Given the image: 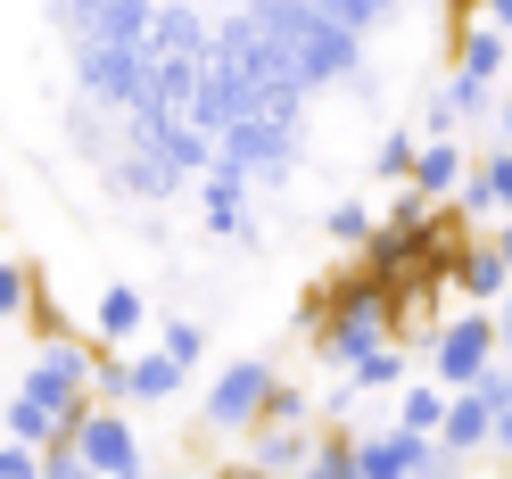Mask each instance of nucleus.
<instances>
[{"instance_id":"nucleus-37","label":"nucleus","mask_w":512,"mask_h":479,"mask_svg":"<svg viewBox=\"0 0 512 479\" xmlns=\"http://www.w3.org/2000/svg\"><path fill=\"white\" fill-rule=\"evenodd\" d=\"M496 455H504V463H512V405H504V413H496Z\"/></svg>"},{"instance_id":"nucleus-5","label":"nucleus","mask_w":512,"mask_h":479,"mask_svg":"<svg viewBox=\"0 0 512 479\" xmlns=\"http://www.w3.org/2000/svg\"><path fill=\"white\" fill-rule=\"evenodd\" d=\"M223 149V166H240L256 190H273V182H290L298 174V157H306V116H240V124H223L215 133Z\"/></svg>"},{"instance_id":"nucleus-17","label":"nucleus","mask_w":512,"mask_h":479,"mask_svg":"<svg viewBox=\"0 0 512 479\" xmlns=\"http://www.w3.org/2000/svg\"><path fill=\"white\" fill-rule=\"evenodd\" d=\"M141 331H149V298L133 290V281H108L100 306H91V339L100 347H133Z\"/></svg>"},{"instance_id":"nucleus-11","label":"nucleus","mask_w":512,"mask_h":479,"mask_svg":"<svg viewBox=\"0 0 512 479\" xmlns=\"http://www.w3.org/2000/svg\"><path fill=\"white\" fill-rule=\"evenodd\" d=\"M182 380H190V364L174 356L166 339L157 347H124V405H174Z\"/></svg>"},{"instance_id":"nucleus-19","label":"nucleus","mask_w":512,"mask_h":479,"mask_svg":"<svg viewBox=\"0 0 512 479\" xmlns=\"http://www.w3.org/2000/svg\"><path fill=\"white\" fill-rule=\"evenodd\" d=\"M0 430H9V438L50 446V438H67V413H58V405H42L34 389H9V397H0Z\"/></svg>"},{"instance_id":"nucleus-3","label":"nucleus","mask_w":512,"mask_h":479,"mask_svg":"<svg viewBox=\"0 0 512 479\" xmlns=\"http://www.w3.org/2000/svg\"><path fill=\"white\" fill-rule=\"evenodd\" d=\"M75 83H83V100H100L108 116H133V108H149V42L75 34Z\"/></svg>"},{"instance_id":"nucleus-18","label":"nucleus","mask_w":512,"mask_h":479,"mask_svg":"<svg viewBox=\"0 0 512 479\" xmlns=\"http://www.w3.org/2000/svg\"><path fill=\"white\" fill-rule=\"evenodd\" d=\"M504 58H512V34H504L496 17H471L463 34H455V67L479 75V83H504Z\"/></svg>"},{"instance_id":"nucleus-31","label":"nucleus","mask_w":512,"mask_h":479,"mask_svg":"<svg viewBox=\"0 0 512 479\" xmlns=\"http://www.w3.org/2000/svg\"><path fill=\"white\" fill-rule=\"evenodd\" d=\"M422 133H463V108H455V83H438L422 100Z\"/></svg>"},{"instance_id":"nucleus-24","label":"nucleus","mask_w":512,"mask_h":479,"mask_svg":"<svg viewBox=\"0 0 512 479\" xmlns=\"http://www.w3.org/2000/svg\"><path fill=\"white\" fill-rule=\"evenodd\" d=\"M42 298V273L34 265H17V257H0V323H25Z\"/></svg>"},{"instance_id":"nucleus-23","label":"nucleus","mask_w":512,"mask_h":479,"mask_svg":"<svg viewBox=\"0 0 512 479\" xmlns=\"http://www.w3.org/2000/svg\"><path fill=\"white\" fill-rule=\"evenodd\" d=\"M413 157H422V124H397V133H380L372 174H380V182H413Z\"/></svg>"},{"instance_id":"nucleus-14","label":"nucleus","mask_w":512,"mask_h":479,"mask_svg":"<svg viewBox=\"0 0 512 479\" xmlns=\"http://www.w3.org/2000/svg\"><path fill=\"white\" fill-rule=\"evenodd\" d=\"M149 58H215V25H207L199 9H190V0H157Z\"/></svg>"},{"instance_id":"nucleus-26","label":"nucleus","mask_w":512,"mask_h":479,"mask_svg":"<svg viewBox=\"0 0 512 479\" xmlns=\"http://www.w3.org/2000/svg\"><path fill=\"white\" fill-rule=\"evenodd\" d=\"M339 25H356V34H380V25H397V0H323Z\"/></svg>"},{"instance_id":"nucleus-29","label":"nucleus","mask_w":512,"mask_h":479,"mask_svg":"<svg viewBox=\"0 0 512 479\" xmlns=\"http://www.w3.org/2000/svg\"><path fill=\"white\" fill-rule=\"evenodd\" d=\"M479 174H488V190H496V207L512 215V141H496V149H479Z\"/></svg>"},{"instance_id":"nucleus-4","label":"nucleus","mask_w":512,"mask_h":479,"mask_svg":"<svg viewBox=\"0 0 512 479\" xmlns=\"http://www.w3.org/2000/svg\"><path fill=\"white\" fill-rule=\"evenodd\" d=\"M273 380H281L273 356H223L215 380L199 389V422L215 438H248L256 422H265V405H273Z\"/></svg>"},{"instance_id":"nucleus-30","label":"nucleus","mask_w":512,"mask_h":479,"mask_svg":"<svg viewBox=\"0 0 512 479\" xmlns=\"http://www.w3.org/2000/svg\"><path fill=\"white\" fill-rule=\"evenodd\" d=\"M42 471V446L34 438H9V430H0V479H34Z\"/></svg>"},{"instance_id":"nucleus-39","label":"nucleus","mask_w":512,"mask_h":479,"mask_svg":"<svg viewBox=\"0 0 512 479\" xmlns=\"http://www.w3.org/2000/svg\"><path fill=\"white\" fill-rule=\"evenodd\" d=\"M496 141H512V100H496Z\"/></svg>"},{"instance_id":"nucleus-6","label":"nucleus","mask_w":512,"mask_h":479,"mask_svg":"<svg viewBox=\"0 0 512 479\" xmlns=\"http://www.w3.org/2000/svg\"><path fill=\"white\" fill-rule=\"evenodd\" d=\"M504 356V331H496V306H471L446 314V323L430 331V380H446V389H471V380H488Z\"/></svg>"},{"instance_id":"nucleus-20","label":"nucleus","mask_w":512,"mask_h":479,"mask_svg":"<svg viewBox=\"0 0 512 479\" xmlns=\"http://www.w3.org/2000/svg\"><path fill=\"white\" fill-rule=\"evenodd\" d=\"M149 25H157V0H108L91 25H75V34H116V42H149Z\"/></svg>"},{"instance_id":"nucleus-28","label":"nucleus","mask_w":512,"mask_h":479,"mask_svg":"<svg viewBox=\"0 0 512 479\" xmlns=\"http://www.w3.org/2000/svg\"><path fill=\"white\" fill-rule=\"evenodd\" d=\"M67 133H75V149H91V157H116L108 133H100V100H75V108H67Z\"/></svg>"},{"instance_id":"nucleus-21","label":"nucleus","mask_w":512,"mask_h":479,"mask_svg":"<svg viewBox=\"0 0 512 479\" xmlns=\"http://www.w3.org/2000/svg\"><path fill=\"white\" fill-rule=\"evenodd\" d=\"M306 471H314V479H356V422H323Z\"/></svg>"},{"instance_id":"nucleus-33","label":"nucleus","mask_w":512,"mask_h":479,"mask_svg":"<svg viewBox=\"0 0 512 479\" xmlns=\"http://www.w3.org/2000/svg\"><path fill=\"white\" fill-rule=\"evenodd\" d=\"M91 389L108 405H124V347H100V372H91Z\"/></svg>"},{"instance_id":"nucleus-10","label":"nucleus","mask_w":512,"mask_h":479,"mask_svg":"<svg viewBox=\"0 0 512 479\" xmlns=\"http://www.w3.org/2000/svg\"><path fill=\"white\" fill-rule=\"evenodd\" d=\"M496 413H504V397L488 389V380H471V389H455V397H446V422H438L446 455H455V463H471L479 446H496Z\"/></svg>"},{"instance_id":"nucleus-8","label":"nucleus","mask_w":512,"mask_h":479,"mask_svg":"<svg viewBox=\"0 0 512 479\" xmlns=\"http://www.w3.org/2000/svg\"><path fill=\"white\" fill-rule=\"evenodd\" d=\"M248 199H256V182H248L240 166H223V157L199 174V215H207V232H215V240H256Z\"/></svg>"},{"instance_id":"nucleus-1","label":"nucleus","mask_w":512,"mask_h":479,"mask_svg":"<svg viewBox=\"0 0 512 479\" xmlns=\"http://www.w3.org/2000/svg\"><path fill=\"white\" fill-rule=\"evenodd\" d=\"M256 17H265V34L281 42L306 67V83L314 91H331V83H356V91H372V67H364V34L356 25H339L323 0H248Z\"/></svg>"},{"instance_id":"nucleus-2","label":"nucleus","mask_w":512,"mask_h":479,"mask_svg":"<svg viewBox=\"0 0 512 479\" xmlns=\"http://www.w3.org/2000/svg\"><path fill=\"white\" fill-rule=\"evenodd\" d=\"M91 372H100V339H75V331H42L34 347H25V364H17V389H34L42 405H58V413H67V430L83 422V413H91V397H100V389H91Z\"/></svg>"},{"instance_id":"nucleus-38","label":"nucleus","mask_w":512,"mask_h":479,"mask_svg":"<svg viewBox=\"0 0 512 479\" xmlns=\"http://www.w3.org/2000/svg\"><path fill=\"white\" fill-rule=\"evenodd\" d=\"M496 331H504V356H512V290L496 298Z\"/></svg>"},{"instance_id":"nucleus-34","label":"nucleus","mask_w":512,"mask_h":479,"mask_svg":"<svg viewBox=\"0 0 512 479\" xmlns=\"http://www.w3.org/2000/svg\"><path fill=\"white\" fill-rule=\"evenodd\" d=\"M100 9H108V0H58V17H67V25H91Z\"/></svg>"},{"instance_id":"nucleus-27","label":"nucleus","mask_w":512,"mask_h":479,"mask_svg":"<svg viewBox=\"0 0 512 479\" xmlns=\"http://www.w3.org/2000/svg\"><path fill=\"white\" fill-rule=\"evenodd\" d=\"M157 339H166V347H174V356H182L190 372H199V356H207V331H199V323H190V314H166V323H157Z\"/></svg>"},{"instance_id":"nucleus-12","label":"nucleus","mask_w":512,"mask_h":479,"mask_svg":"<svg viewBox=\"0 0 512 479\" xmlns=\"http://www.w3.org/2000/svg\"><path fill=\"white\" fill-rule=\"evenodd\" d=\"M190 116H199L207 133H223V124L256 116V83L232 67V58H207V75H199V100H190Z\"/></svg>"},{"instance_id":"nucleus-9","label":"nucleus","mask_w":512,"mask_h":479,"mask_svg":"<svg viewBox=\"0 0 512 479\" xmlns=\"http://www.w3.org/2000/svg\"><path fill=\"white\" fill-rule=\"evenodd\" d=\"M108 174H116V190H124V199H174V190L190 182V174H182V166H174V157L157 149L149 133H124V141H116V166H108Z\"/></svg>"},{"instance_id":"nucleus-35","label":"nucleus","mask_w":512,"mask_h":479,"mask_svg":"<svg viewBox=\"0 0 512 479\" xmlns=\"http://www.w3.org/2000/svg\"><path fill=\"white\" fill-rule=\"evenodd\" d=\"M471 17H479V0H446V25H455V34H463Z\"/></svg>"},{"instance_id":"nucleus-7","label":"nucleus","mask_w":512,"mask_h":479,"mask_svg":"<svg viewBox=\"0 0 512 479\" xmlns=\"http://www.w3.org/2000/svg\"><path fill=\"white\" fill-rule=\"evenodd\" d=\"M133 405H108V397H91V413L75 422V446H83V471L91 479H124V471H141V430L124 422Z\"/></svg>"},{"instance_id":"nucleus-13","label":"nucleus","mask_w":512,"mask_h":479,"mask_svg":"<svg viewBox=\"0 0 512 479\" xmlns=\"http://www.w3.org/2000/svg\"><path fill=\"white\" fill-rule=\"evenodd\" d=\"M446 290L455 298H471V306H496L504 290H512V265H504V248L479 232V240H463L455 248V273H446Z\"/></svg>"},{"instance_id":"nucleus-36","label":"nucleus","mask_w":512,"mask_h":479,"mask_svg":"<svg viewBox=\"0 0 512 479\" xmlns=\"http://www.w3.org/2000/svg\"><path fill=\"white\" fill-rule=\"evenodd\" d=\"M488 240L504 248V265H512V215H496V223H488Z\"/></svg>"},{"instance_id":"nucleus-22","label":"nucleus","mask_w":512,"mask_h":479,"mask_svg":"<svg viewBox=\"0 0 512 479\" xmlns=\"http://www.w3.org/2000/svg\"><path fill=\"white\" fill-rule=\"evenodd\" d=\"M405 380H413V356H405V339H380L372 356L356 364V389H364V397H372V389H405Z\"/></svg>"},{"instance_id":"nucleus-15","label":"nucleus","mask_w":512,"mask_h":479,"mask_svg":"<svg viewBox=\"0 0 512 479\" xmlns=\"http://www.w3.org/2000/svg\"><path fill=\"white\" fill-rule=\"evenodd\" d=\"M314 463V422H256L248 430V471H306Z\"/></svg>"},{"instance_id":"nucleus-40","label":"nucleus","mask_w":512,"mask_h":479,"mask_svg":"<svg viewBox=\"0 0 512 479\" xmlns=\"http://www.w3.org/2000/svg\"><path fill=\"white\" fill-rule=\"evenodd\" d=\"M0 356H9V323H0Z\"/></svg>"},{"instance_id":"nucleus-25","label":"nucleus","mask_w":512,"mask_h":479,"mask_svg":"<svg viewBox=\"0 0 512 479\" xmlns=\"http://www.w3.org/2000/svg\"><path fill=\"white\" fill-rule=\"evenodd\" d=\"M323 232H331V248H347V257H356V248H364V240L380 232V215H372L364 199H339V207L323 215Z\"/></svg>"},{"instance_id":"nucleus-16","label":"nucleus","mask_w":512,"mask_h":479,"mask_svg":"<svg viewBox=\"0 0 512 479\" xmlns=\"http://www.w3.org/2000/svg\"><path fill=\"white\" fill-rule=\"evenodd\" d=\"M463 174H471V149H463L455 133H422V157H413V190H422V199H455Z\"/></svg>"},{"instance_id":"nucleus-32","label":"nucleus","mask_w":512,"mask_h":479,"mask_svg":"<svg viewBox=\"0 0 512 479\" xmlns=\"http://www.w3.org/2000/svg\"><path fill=\"white\" fill-rule=\"evenodd\" d=\"M265 422H314V397L298 389V380H273V405H265Z\"/></svg>"}]
</instances>
